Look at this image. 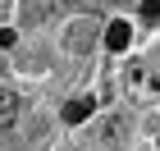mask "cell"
<instances>
[{
  "label": "cell",
  "instance_id": "8992f818",
  "mask_svg": "<svg viewBox=\"0 0 160 151\" xmlns=\"http://www.w3.org/2000/svg\"><path fill=\"white\" fill-rule=\"evenodd\" d=\"M123 83H128V87H137V83H147V73H142V64H128V73H123Z\"/></svg>",
  "mask_w": 160,
  "mask_h": 151
},
{
  "label": "cell",
  "instance_id": "277c9868",
  "mask_svg": "<svg viewBox=\"0 0 160 151\" xmlns=\"http://www.w3.org/2000/svg\"><path fill=\"white\" fill-rule=\"evenodd\" d=\"M128 41H133V28L123 23V18L105 28V46H110V50H128Z\"/></svg>",
  "mask_w": 160,
  "mask_h": 151
},
{
  "label": "cell",
  "instance_id": "6da1fadb",
  "mask_svg": "<svg viewBox=\"0 0 160 151\" xmlns=\"http://www.w3.org/2000/svg\"><path fill=\"white\" fill-rule=\"evenodd\" d=\"M92 133H96L101 147H110V151H114V147H123V138H128V119H123V114H101Z\"/></svg>",
  "mask_w": 160,
  "mask_h": 151
},
{
  "label": "cell",
  "instance_id": "ba28073f",
  "mask_svg": "<svg viewBox=\"0 0 160 151\" xmlns=\"http://www.w3.org/2000/svg\"><path fill=\"white\" fill-rule=\"evenodd\" d=\"M105 5H114V9H123V5H137V0H105Z\"/></svg>",
  "mask_w": 160,
  "mask_h": 151
},
{
  "label": "cell",
  "instance_id": "52a82bcc",
  "mask_svg": "<svg viewBox=\"0 0 160 151\" xmlns=\"http://www.w3.org/2000/svg\"><path fill=\"white\" fill-rule=\"evenodd\" d=\"M142 18L156 23V18H160V0H142Z\"/></svg>",
  "mask_w": 160,
  "mask_h": 151
},
{
  "label": "cell",
  "instance_id": "7a4b0ae2",
  "mask_svg": "<svg viewBox=\"0 0 160 151\" xmlns=\"http://www.w3.org/2000/svg\"><path fill=\"white\" fill-rule=\"evenodd\" d=\"M92 41H96V23L73 18V23H69V37H64V46L73 50V55H82V50H92Z\"/></svg>",
  "mask_w": 160,
  "mask_h": 151
},
{
  "label": "cell",
  "instance_id": "5b68a950",
  "mask_svg": "<svg viewBox=\"0 0 160 151\" xmlns=\"http://www.w3.org/2000/svg\"><path fill=\"white\" fill-rule=\"evenodd\" d=\"M87 119H92V101L87 96H73L64 105V124H87Z\"/></svg>",
  "mask_w": 160,
  "mask_h": 151
},
{
  "label": "cell",
  "instance_id": "3957f363",
  "mask_svg": "<svg viewBox=\"0 0 160 151\" xmlns=\"http://www.w3.org/2000/svg\"><path fill=\"white\" fill-rule=\"evenodd\" d=\"M18 110H23L18 92H5V87H0V128H14V124H18Z\"/></svg>",
  "mask_w": 160,
  "mask_h": 151
},
{
  "label": "cell",
  "instance_id": "9c48e42d",
  "mask_svg": "<svg viewBox=\"0 0 160 151\" xmlns=\"http://www.w3.org/2000/svg\"><path fill=\"white\" fill-rule=\"evenodd\" d=\"M156 147H160V142H156Z\"/></svg>",
  "mask_w": 160,
  "mask_h": 151
}]
</instances>
